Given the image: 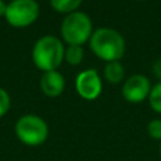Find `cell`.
<instances>
[{"instance_id": "obj_5", "label": "cell", "mask_w": 161, "mask_h": 161, "mask_svg": "<svg viewBox=\"0 0 161 161\" xmlns=\"http://www.w3.org/2000/svg\"><path fill=\"white\" fill-rule=\"evenodd\" d=\"M40 16V6L36 0H13L6 8V20L17 28L31 25Z\"/></svg>"}, {"instance_id": "obj_8", "label": "cell", "mask_w": 161, "mask_h": 161, "mask_svg": "<svg viewBox=\"0 0 161 161\" xmlns=\"http://www.w3.org/2000/svg\"><path fill=\"white\" fill-rule=\"evenodd\" d=\"M40 86L45 96L57 97L64 92L65 79L58 71H50V72H44Z\"/></svg>"}, {"instance_id": "obj_4", "label": "cell", "mask_w": 161, "mask_h": 161, "mask_svg": "<svg viewBox=\"0 0 161 161\" xmlns=\"http://www.w3.org/2000/svg\"><path fill=\"white\" fill-rule=\"evenodd\" d=\"M16 136L23 144L36 147L41 146L48 139V125L42 117L36 114H24L16 122Z\"/></svg>"}, {"instance_id": "obj_12", "label": "cell", "mask_w": 161, "mask_h": 161, "mask_svg": "<svg viewBox=\"0 0 161 161\" xmlns=\"http://www.w3.org/2000/svg\"><path fill=\"white\" fill-rule=\"evenodd\" d=\"M148 102H150L151 109L161 114V82L151 88L150 95H148Z\"/></svg>"}, {"instance_id": "obj_10", "label": "cell", "mask_w": 161, "mask_h": 161, "mask_svg": "<svg viewBox=\"0 0 161 161\" xmlns=\"http://www.w3.org/2000/svg\"><path fill=\"white\" fill-rule=\"evenodd\" d=\"M51 7L58 13H74L80 6L82 0H50Z\"/></svg>"}, {"instance_id": "obj_7", "label": "cell", "mask_w": 161, "mask_h": 161, "mask_svg": "<svg viewBox=\"0 0 161 161\" xmlns=\"http://www.w3.org/2000/svg\"><path fill=\"white\" fill-rule=\"evenodd\" d=\"M75 89L80 97L86 100H95L102 93V80L95 69H85L78 74L75 80Z\"/></svg>"}, {"instance_id": "obj_6", "label": "cell", "mask_w": 161, "mask_h": 161, "mask_svg": "<svg viewBox=\"0 0 161 161\" xmlns=\"http://www.w3.org/2000/svg\"><path fill=\"white\" fill-rule=\"evenodd\" d=\"M151 83L148 78L143 74H136L126 79L125 85L122 88V95L127 102L140 103L146 100L150 95Z\"/></svg>"}, {"instance_id": "obj_17", "label": "cell", "mask_w": 161, "mask_h": 161, "mask_svg": "<svg viewBox=\"0 0 161 161\" xmlns=\"http://www.w3.org/2000/svg\"><path fill=\"white\" fill-rule=\"evenodd\" d=\"M160 157H161V144H160Z\"/></svg>"}, {"instance_id": "obj_3", "label": "cell", "mask_w": 161, "mask_h": 161, "mask_svg": "<svg viewBox=\"0 0 161 161\" xmlns=\"http://www.w3.org/2000/svg\"><path fill=\"white\" fill-rule=\"evenodd\" d=\"M92 20L82 11L69 13L61 24V34L68 45H80L88 42L92 37Z\"/></svg>"}, {"instance_id": "obj_9", "label": "cell", "mask_w": 161, "mask_h": 161, "mask_svg": "<svg viewBox=\"0 0 161 161\" xmlns=\"http://www.w3.org/2000/svg\"><path fill=\"white\" fill-rule=\"evenodd\" d=\"M105 78L110 83H119L125 78V68L119 61L108 62L105 67Z\"/></svg>"}, {"instance_id": "obj_14", "label": "cell", "mask_w": 161, "mask_h": 161, "mask_svg": "<svg viewBox=\"0 0 161 161\" xmlns=\"http://www.w3.org/2000/svg\"><path fill=\"white\" fill-rule=\"evenodd\" d=\"M10 105H11V100H10L8 93L4 89L0 88V117H3L7 113L8 109H10Z\"/></svg>"}, {"instance_id": "obj_16", "label": "cell", "mask_w": 161, "mask_h": 161, "mask_svg": "<svg viewBox=\"0 0 161 161\" xmlns=\"http://www.w3.org/2000/svg\"><path fill=\"white\" fill-rule=\"evenodd\" d=\"M6 8H7V4H6L3 0H0V17L6 14Z\"/></svg>"}, {"instance_id": "obj_11", "label": "cell", "mask_w": 161, "mask_h": 161, "mask_svg": "<svg viewBox=\"0 0 161 161\" xmlns=\"http://www.w3.org/2000/svg\"><path fill=\"white\" fill-rule=\"evenodd\" d=\"M64 59L72 67H76L83 61V50L80 45H68L64 53Z\"/></svg>"}, {"instance_id": "obj_15", "label": "cell", "mask_w": 161, "mask_h": 161, "mask_svg": "<svg viewBox=\"0 0 161 161\" xmlns=\"http://www.w3.org/2000/svg\"><path fill=\"white\" fill-rule=\"evenodd\" d=\"M153 72H154V75H156L157 78L160 79V82H161V58H158L156 62H154V65H153Z\"/></svg>"}, {"instance_id": "obj_2", "label": "cell", "mask_w": 161, "mask_h": 161, "mask_svg": "<svg viewBox=\"0 0 161 161\" xmlns=\"http://www.w3.org/2000/svg\"><path fill=\"white\" fill-rule=\"evenodd\" d=\"M65 48L61 40L54 36H44L36 42L33 48V62L44 72L57 71L64 61Z\"/></svg>"}, {"instance_id": "obj_13", "label": "cell", "mask_w": 161, "mask_h": 161, "mask_svg": "<svg viewBox=\"0 0 161 161\" xmlns=\"http://www.w3.org/2000/svg\"><path fill=\"white\" fill-rule=\"evenodd\" d=\"M148 136L154 140L161 142V119H154L147 125Z\"/></svg>"}, {"instance_id": "obj_18", "label": "cell", "mask_w": 161, "mask_h": 161, "mask_svg": "<svg viewBox=\"0 0 161 161\" xmlns=\"http://www.w3.org/2000/svg\"><path fill=\"white\" fill-rule=\"evenodd\" d=\"M139 2H144V0H139Z\"/></svg>"}, {"instance_id": "obj_1", "label": "cell", "mask_w": 161, "mask_h": 161, "mask_svg": "<svg viewBox=\"0 0 161 161\" xmlns=\"http://www.w3.org/2000/svg\"><path fill=\"white\" fill-rule=\"evenodd\" d=\"M91 50L97 58L106 62L119 61L126 51V42L123 36L114 28L102 27L92 33L89 40Z\"/></svg>"}]
</instances>
